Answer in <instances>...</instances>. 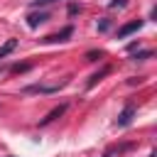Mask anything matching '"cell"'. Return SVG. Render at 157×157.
Returning <instances> with one entry per match:
<instances>
[{
    "instance_id": "1",
    "label": "cell",
    "mask_w": 157,
    "mask_h": 157,
    "mask_svg": "<svg viewBox=\"0 0 157 157\" xmlns=\"http://www.w3.org/2000/svg\"><path fill=\"white\" fill-rule=\"evenodd\" d=\"M132 113H135V105H132V103H128V105L123 108V113L118 115V120H115V123H118L120 128H125V125H130V120H132Z\"/></svg>"
},
{
    "instance_id": "2",
    "label": "cell",
    "mask_w": 157,
    "mask_h": 157,
    "mask_svg": "<svg viewBox=\"0 0 157 157\" xmlns=\"http://www.w3.org/2000/svg\"><path fill=\"white\" fill-rule=\"evenodd\" d=\"M140 27H142V20H132V22H128L125 27H120V29H118V37H128L130 32H137Z\"/></svg>"
},
{
    "instance_id": "3",
    "label": "cell",
    "mask_w": 157,
    "mask_h": 157,
    "mask_svg": "<svg viewBox=\"0 0 157 157\" xmlns=\"http://www.w3.org/2000/svg\"><path fill=\"white\" fill-rule=\"evenodd\" d=\"M47 17H49L47 12H32V15L27 17V25H29V27H37V25H42Z\"/></svg>"
},
{
    "instance_id": "4",
    "label": "cell",
    "mask_w": 157,
    "mask_h": 157,
    "mask_svg": "<svg viewBox=\"0 0 157 157\" xmlns=\"http://www.w3.org/2000/svg\"><path fill=\"white\" fill-rule=\"evenodd\" d=\"M66 37H71V27H66V29H61L59 34H52V37H44V42H64Z\"/></svg>"
},
{
    "instance_id": "5",
    "label": "cell",
    "mask_w": 157,
    "mask_h": 157,
    "mask_svg": "<svg viewBox=\"0 0 157 157\" xmlns=\"http://www.w3.org/2000/svg\"><path fill=\"white\" fill-rule=\"evenodd\" d=\"M64 110H66V105H59V108H54V110H49V113H47V118L42 120V125H47V123H52V120H56V118H59V115H61Z\"/></svg>"
},
{
    "instance_id": "6",
    "label": "cell",
    "mask_w": 157,
    "mask_h": 157,
    "mask_svg": "<svg viewBox=\"0 0 157 157\" xmlns=\"http://www.w3.org/2000/svg\"><path fill=\"white\" fill-rule=\"evenodd\" d=\"M15 47H17V39H7V42L0 47V59H5V56H7V54L15 49Z\"/></svg>"
},
{
    "instance_id": "7",
    "label": "cell",
    "mask_w": 157,
    "mask_h": 157,
    "mask_svg": "<svg viewBox=\"0 0 157 157\" xmlns=\"http://www.w3.org/2000/svg\"><path fill=\"white\" fill-rule=\"evenodd\" d=\"M105 74H108V66H105V69H101L98 74H93V76H91V81H88V88H91V86H96V83H98V81H101Z\"/></svg>"
},
{
    "instance_id": "8",
    "label": "cell",
    "mask_w": 157,
    "mask_h": 157,
    "mask_svg": "<svg viewBox=\"0 0 157 157\" xmlns=\"http://www.w3.org/2000/svg\"><path fill=\"white\" fill-rule=\"evenodd\" d=\"M108 5H110V7H125V5H128V0H110Z\"/></svg>"
},
{
    "instance_id": "9",
    "label": "cell",
    "mask_w": 157,
    "mask_h": 157,
    "mask_svg": "<svg viewBox=\"0 0 157 157\" xmlns=\"http://www.w3.org/2000/svg\"><path fill=\"white\" fill-rule=\"evenodd\" d=\"M49 2H54V0H32V5H37V7H44V5H49Z\"/></svg>"
},
{
    "instance_id": "10",
    "label": "cell",
    "mask_w": 157,
    "mask_h": 157,
    "mask_svg": "<svg viewBox=\"0 0 157 157\" xmlns=\"http://www.w3.org/2000/svg\"><path fill=\"white\" fill-rule=\"evenodd\" d=\"M101 56V52H88V61H96Z\"/></svg>"
},
{
    "instance_id": "11",
    "label": "cell",
    "mask_w": 157,
    "mask_h": 157,
    "mask_svg": "<svg viewBox=\"0 0 157 157\" xmlns=\"http://www.w3.org/2000/svg\"><path fill=\"white\" fill-rule=\"evenodd\" d=\"M145 56H152V52H140V54H135V59H145Z\"/></svg>"
}]
</instances>
